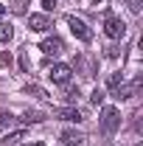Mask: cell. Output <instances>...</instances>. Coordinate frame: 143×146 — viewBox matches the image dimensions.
<instances>
[{
  "instance_id": "6da1fadb",
  "label": "cell",
  "mask_w": 143,
  "mask_h": 146,
  "mask_svg": "<svg viewBox=\"0 0 143 146\" xmlns=\"http://www.w3.org/2000/svg\"><path fill=\"white\" fill-rule=\"evenodd\" d=\"M118 127H121V112L115 107H104V112H101V132L112 135Z\"/></svg>"
},
{
  "instance_id": "7a4b0ae2",
  "label": "cell",
  "mask_w": 143,
  "mask_h": 146,
  "mask_svg": "<svg viewBox=\"0 0 143 146\" xmlns=\"http://www.w3.org/2000/svg\"><path fill=\"white\" fill-rule=\"evenodd\" d=\"M104 34L109 36V39H121V36L126 34V25L121 17H115V14H107V20H104Z\"/></svg>"
},
{
  "instance_id": "3957f363",
  "label": "cell",
  "mask_w": 143,
  "mask_h": 146,
  "mask_svg": "<svg viewBox=\"0 0 143 146\" xmlns=\"http://www.w3.org/2000/svg\"><path fill=\"white\" fill-rule=\"evenodd\" d=\"M68 25H70V34L76 36V39H81V42H90V39H93L90 28H87L79 17H73V14H70V17H68Z\"/></svg>"
},
{
  "instance_id": "277c9868",
  "label": "cell",
  "mask_w": 143,
  "mask_h": 146,
  "mask_svg": "<svg viewBox=\"0 0 143 146\" xmlns=\"http://www.w3.org/2000/svg\"><path fill=\"white\" fill-rule=\"evenodd\" d=\"M39 48H42V54H45V56H59V54H65V42H62L59 36H45Z\"/></svg>"
},
{
  "instance_id": "5b68a950",
  "label": "cell",
  "mask_w": 143,
  "mask_h": 146,
  "mask_svg": "<svg viewBox=\"0 0 143 146\" xmlns=\"http://www.w3.org/2000/svg\"><path fill=\"white\" fill-rule=\"evenodd\" d=\"M48 79L54 82V84H68L70 82V65H54L51 70H48Z\"/></svg>"
},
{
  "instance_id": "8992f818",
  "label": "cell",
  "mask_w": 143,
  "mask_h": 146,
  "mask_svg": "<svg viewBox=\"0 0 143 146\" xmlns=\"http://www.w3.org/2000/svg\"><path fill=\"white\" fill-rule=\"evenodd\" d=\"M28 28L36 31V34H42V31L51 28V17L48 14H28Z\"/></svg>"
},
{
  "instance_id": "52a82bcc",
  "label": "cell",
  "mask_w": 143,
  "mask_h": 146,
  "mask_svg": "<svg viewBox=\"0 0 143 146\" xmlns=\"http://www.w3.org/2000/svg\"><path fill=\"white\" fill-rule=\"evenodd\" d=\"M56 118H62V121H84V115H81V110L79 107H62V110H56Z\"/></svg>"
},
{
  "instance_id": "ba28073f",
  "label": "cell",
  "mask_w": 143,
  "mask_h": 146,
  "mask_svg": "<svg viewBox=\"0 0 143 146\" xmlns=\"http://www.w3.org/2000/svg\"><path fill=\"white\" fill-rule=\"evenodd\" d=\"M59 141H62V146H79L81 141H84V135L76 132V129H65V132L59 135Z\"/></svg>"
},
{
  "instance_id": "9c48e42d",
  "label": "cell",
  "mask_w": 143,
  "mask_h": 146,
  "mask_svg": "<svg viewBox=\"0 0 143 146\" xmlns=\"http://www.w3.org/2000/svg\"><path fill=\"white\" fill-rule=\"evenodd\" d=\"M138 87H140V79H138V82H132V84H124V82H121L112 93H115V98H121V101H124V98H132V93L138 90Z\"/></svg>"
},
{
  "instance_id": "30bf717a",
  "label": "cell",
  "mask_w": 143,
  "mask_h": 146,
  "mask_svg": "<svg viewBox=\"0 0 143 146\" xmlns=\"http://www.w3.org/2000/svg\"><path fill=\"white\" fill-rule=\"evenodd\" d=\"M20 141H25V129H17V132H9V135H3L0 146H20Z\"/></svg>"
},
{
  "instance_id": "8fae6325",
  "label": "cell",
  "mask_w": 143,
  "mask_h": 146,
  "mask_svg": "<svg viewBox=\"0 0 143 146\" xmlns=\"http://www.w3.org/2000/svg\"><path fill=\"white\" fill-rule=\"evenodd\" d=\"M14 36V25L11 23H0V42H11Z\"/></svg>"
},
{
  "instance_id": "7c38bea8",
  "label": "cell",
  "mask_w": 143,
  "mask_h": 146,
  "mask_svg": "<svg viewBox=\"0 0 143 146\" xmlns=\"http://www.w3.org/2000/svg\"><path fill=\"white\" fill-rule=\"evenodd\" d=\"M121 82H124V73H121V70H115V73H112V76L107 79V87H109V90H115Z\"/></svg>"
},
{
  "instance_id": "4fadbf2b",
  "label": "cell",
  "mask_w": 143,
  "mask_h": 146,
  "mask_svg": "<svg viewBox=\"0 0 143 146\" xmlns=\"http://www.w3.org/2000/svg\"><path fill=\"white\" fill-rule=\"evenodd\" d=\"M28 93H31V96H36V98H48V93L42 90L39 84H28Z\"/></svg>"
},
{
  "instance_id": "5bb4252c",
  "label": "cell",
  "mask_w": 143,
  "mask_h": 146,
  "mask_svg": "<svg viewBox=\"0 0 143 146\" xmlns=\"http://www.w3.org/2000/svg\"><path fill=\"white\" fill-rule=\"evenodd\" d=\"M11 121H14V115H11V112H0V129H6Z\"/></svg>"
},
{
  "instance_id": "9a60e30c",
  "label": "cell",
  "mask_w": 143,
  "mask_h": 146,
  "mask_svg": "<svg viewBox=\"0 0 143 146\" xmlns=\"http://www.w3.org/2000/svg\"><path fill=\"white\" fill-rule=\"evenodd\" d=\"M90 101H93V104H101V101H104V93H101V90H93Z\"/></svg>"
},
{
  "instance_id": "2e32d148",
  "label": "cell",
  "mask_w": 143,
  "mask_h": 146,
  "mask_svg": "<svg viewBox=\"0 0 143 146\" xmlns=\"http://www.w3.org/2000/svg\"><path fill=\"white\" fill-rule=\"evenodd\" d=\"M42 6H45V11H54V9H56V0H42Z\"/></svg>"
},
{
  "instance_id": "e0dca14e",
  "label": "cell",
  "mask_w": 143,
  "mask_h": 146,
  "mask_svg": "<svg viewBox=\"0 0 143 146\" xmlns=\"http://www.w3.org/2000/svg\"><path fill=\"white\" fill-rule=\"evenodd\" d=\"M0 62H3L6 68H11V56H9V54H0Z\"/></svg>"
},
{
  "instance_id": "ac0fdd59",
  "label": "cell",
  "mask_w": 143,
  "mask_h": 146,
  "mask_svg": "<svg viewBox=\"0 0 143 146\" xmlns=\"http://www.w3.org/2000/svg\"><path fill=\"white\" fill-rule=\"evenodd\" d=\"M118 54H121V51H118L115 45H112V48H107V56H109V59H115V56H118Z\"/></svg>"
},
{
  "instance_id": "d6986e66",
  "label": "cell",
  "mask_w": 143,
  "mask_h": 146,
  "mask_svg": "<svg viewBox=\"0 0 143 146\" xmlns=\"http://www.w3.org/2000/svg\"><path fill=\"white\" fill-rule=\"evenodd\" d=\"M25 146H42V141H31V143H25Z\"/></svg>"
},
{
  "instance_id": "ffe728a7",
  "label": "cell",
  "mask_w": 143,
  "mask_h": 146,
  "mask_svg": "<svg viewBox=\"0 0 143 146\" xmlns=\"http://www.w3.org/2000/svg\"><path fill=\"white\" fill-rule=\"evenodd\" d=\"M3 11H6V6H3V3H0V17H3Z\"/></svg>"
}]
</instances>
